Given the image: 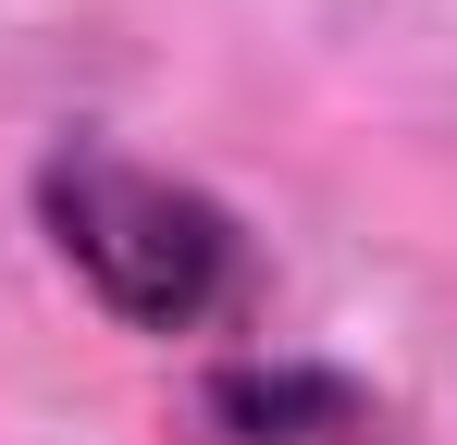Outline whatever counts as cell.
Returning <instances> with one entry per match:
<instances>
[{
	"instance_id": "cell-1",
	"label": "cell",
	"mask_w": 457,
	"mask_h": 445,
	"mask_svg": "<svg viewBox=\"0 0 457 445\" xmlns=\"http://www.w3.org/2000/svg\"><path fill=\"white\" fill-rule=\"evenodd\" d=\"M25 211L124 334H235L260 309V235L198 186L112 137H50L25 173Z\"/></svg>"
},
{
	"instance_id": "cell-2",
	"label": "cell",
	"mask_w": 457,
	"mask_h": 445,
	"mask_svg": "<svg viewBox=\"0 0 457 445\" xmlns=\"http://www.w3.org/2000/svg\"><path fill=\"white\" fill-rule=\"evenodd\" d=\"M173 433L186 445H420L383 383H359L334 359H260V347L198 371Z\"/></svg>"
}]
</instances>
